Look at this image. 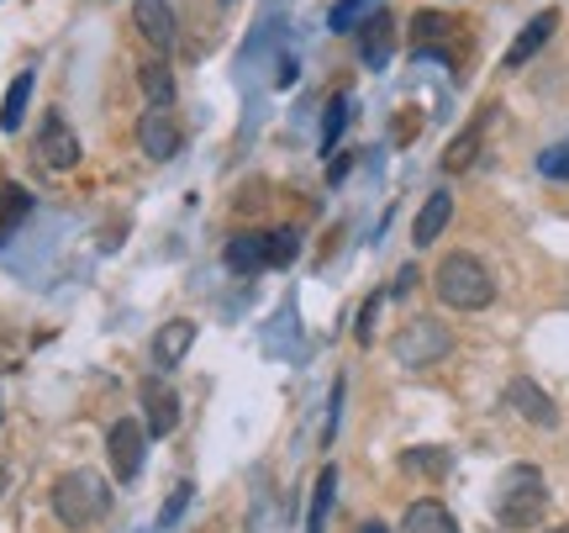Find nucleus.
Wrapping results in <instances>:
<instances>
[{"label":"nucleus","mask_w":569,"mask_h":533,"mask_svg":"<svg viewBox=\"0 0 569 533\" xmlns=\"http://www.w3.org/2000/svg\"><path fill=\"white\" fill-rule=\"evenodd\" d=\"M432 286H438L443 307H459V312H480L496 296V280H490V269L475 254H448L438 265V275H432Z\"/></svg>","instance_id":"1"},{"label":"nucleus","mask_w":569,"mask_h":533,"mask_svg":"<svg viewBox=\"0 0 569 533\" xmlns=\"http://www.w3.org/2000/svg\"><path fill=\"white\" fill-rule=\"evenodd\" d=\"M549 507V486H543V471L538 465H511L496 486V517L507 529H532Z\"/></svg>","instance_id":"2"},{"label":"nucleus","mask_w":569,"mask_h":533,"mask_svg":"<svg viewBox=\"0 0 569 533\" xmlns=\"http://www.w3.org/2000/svg\"><path fill=\"white\" fill-rule=\"evenodd\" d=\"M106 507H111V486H106L96 471H69L59 486H53V513H59V523H69V529L101 523Z\"/></svg>","instance_id":"3"},{"label":"nucleus","mask_w":569,"mask_h":533,"mask_svg":"<svg viewBox=\"0 0 569 533\" xmlns=\"http://www.w3.org/2000/svg\"><path fill=\"white\" fill-rule=\"evenodd\" d=\"M396 359L401 365H411V369H422V365H438L443 354H453V333L438 323V317H411L407 328L396 333Z\"/></svg>","instance_id":"4"},{"label":"nucleus","mask_w":569,"mask_h":533,"mask_svg":"<svg viewBox=\"0 0 569 533\" xmlns=\"http://www.w3.org/2000/svg\"><path fill=\"white\" fill-rule=\"evenodd\" d=\"M138 144L148 159H159V165H169L174 154L184 148V127L180 117H174V106H148L138 117Z\"/></svg>","instance_id":"5"},{"label":"nucleus","mask_w":569,"mask_h":533,"mask_svg":"<svg viewBox=\"0 0 569 533\" xmlns=\"http://www.w3.org/2000/svg\"><path fill=\"white\" fill-rule=\"evenodd\" d=\"M106 454H111V471L117 481H138L142 471V454H148V428L132 423V417H117L111 433H106Z\"/></svg>","instance_id":"6"},{"label":"nucleus","mask_w":569,"mask_h":533,"mask_svg":"<svg viewBox=\"0 0 569 533\" xmlns=\"http://www.w3.org/2000/svg\"><path fill=\"white\" fill-rule=\"evenodd\" d=\"M38 159L48 169H74L80 165V138H74V127L63 122V111H48L38 127Z\"/></svg>","instance_id":"7"},{"label":"nucleus","mask_w":569,"mask_h":533,"mask_svg":"<svg viewBox=\"0 0 569 533\" xmlns=\"http://www.w3.org/2000/svg\"><path fill=\"white\" fill-rule=\"evenodd\" d=\"M142 412H148V438H169L174 433V423H180V396L163 386V381H148L142 386Z\"/></svg>","instance_id":"8"},{"label":"nucleus","mask_w":569,"mask_h":533,"mask_svg":"<svg viewBox=\"0 0 569 533\" xmlns=\"http://www.w3.org/2000/svg\"><path fill=\"white\" fill-rule=\"evenodd\" d=\"M390 53H396V21H390V11H369L365 32H359V59H365V69H386Z\"/></svg>","instance_id":"9"},{"label":"nucleus","mask_w":569,"mask_h":533,"mask_svg":"<svg viewBox=\"0 0 569 533\" xmlns=\"http://www.w3.org/2000/svg\"><path fill=\"white\" fill-rule=\"evenodd\" d=\"M507 402L522 412L528 423H538V428H553V423H559V407L549 402V391L538 386V381H528V375H517L507 386Z\"/></svg>","instance_id":"10"},{"label":"nucleus","mask_w":569,"mask_h":533,"mask_svg":"<svg viewBox=\"0 0 569 533\" xmlns=\"http://www.w3.org/2000/svg\"><path fill=\"white\" fill-rule=\"evenodd\" d=\"M553 32H559V11H538V17H532L528 27H522V32L511 38V48H507V69H522L528 59H538V53H543V42H549Z\"/></svg>","instance_id":"11"},{"label":"nucleus","mask_w":569,"mask_h":533,"mask_svg":"<svg viewBox=\"0 0 569 533\" xmlns=\"http://www.w3.org/2000/svg\"><path fill=\"white\" fill-rule=\"evenodd\" d=\"M190 344H196V323H190V317L163 323V328L153 333V365H159V369H174L184 354H190Z\"/></svg>","instance_id":"12"},{"label":"nucleus","mask_w":569,"mask_h":533,"mask_svg":"<svg viewBox=\"0 0 569 533\" xmlns=\"http://www.w3.org/2000/svg\"><path fill=\"white\" fill-rule=\"evenodd\" d=\"M138 27L142 38L159 48V59L174 53V11H169V0H138Z\"/></svg>","instance_id":"13"},{"label":"nucleus","mask_w":569,"mask_h":533,"mask_svg":"<svg viewBox=\"0 0 569 533\" xmlns=\"http://www.w3.org/2000/svg\"><path fill=\"white\" fill-rule=\"evenodd\" d=\"M448 217H453V196H448V190H432V196H427V206L417 211L411 244H417V248L438 244V238H443V227H448Z\"/></svg>","instance_id":"14"},{"label":"nucleus","mask_w":569,"mask_h":533,"mask_svg":"<svg viewBox=\"0 0 569 533\" xmlns=\"http://www.w3.org/2000/svg\"><path fill=\"white\" fill-rule=\"evenodd\" d=\"M401 533H459V523H453V513H448L443 502L422 496V502H411V507H407Z\"/></svg>","instance_id":"15"},{"label":"nucleus","mask_w":569,"mask_h":533,"mask_svg":"<svg viewBox=\"0 0 569 533\" xmlns=\"http://www.w3.org/2000/svg\"><path fill=\"white\" fill-rule=\"evenodd\" d=\"M227 269H238V275H259V269H269L264 233H238V238L227 244Z\"/></svg>","instance_id":"16"},{"label":"nucleus","mask_w":569,"mask_h":533,"mask_svg":"<svg viewBox=\"0 0 569 533\" xmlns=\"http://www.w3.org/2000/svg\"><path fill=\"white\" fill-rule=\"evenodd\" d=\"M486 127H490V111H480V117H475V122H469L465 132L453 138V148L443 154V169H448V175H459V169L475 165V154H480V138H486Z\"/></svg>","instance_id":"17"},{"label":"nucleus","mask_w":569,"mask_h":533,"mask_svg":"<svg viewBox=\"0 0 569 533\" xmlns=\"http://www.w3.org/2000/svg\"><path fill=\"white\" fill-rule=\"evenodd\" d=\"M332 502H338V471L327 465L311 486V507H306V533H327V517H332Z\"/></svg>","instance_id":"18"},{"label":"nucleus","mask_w":569,"mask_h":533,"mask_svg":"<svg viewBox=\"0 0 569 533\" xmlns=\"http://www.w3.org/2000/svg\"><path fill=\"white\" fill-rule=\"evenodd\" d=\"M27 101H32V69H21L17 80L6 85V101H0V132H17L21 117H27Z\"/></svg>","instance_id":"19"},{"label":"nucleus","mask_w":569,"mask_h":533,"mask_svg":"<svg viewBox=\"0 0 569 533\" xmlns=\"http://www.w3.org/2000/svg\"><path fill=\"white\" fill-rule=\"evenodd\" d=\"M142 90H148V101L153 106H174V75H169V63L163 59L142 63Z\"/></svg>","instance_id":"20"},{"label":"nucleus","mask_w":569,"mask_h":533,"mask_svg":"<svg viewBox=\"0 0 569 533\" xmlns=\"http://www.w3.org/2000/svg\"><path fill=\"white\" fill-rule=\"evenodd\" d=\"M448 465H453V454H448V450H407V454H401V471L427 475V481L448 475Z\"/></svg>","instance_id":"21"},{"label":"nucleus","mask_w":569,"mask_h":533,"mask_svg":"<svg viewBox=\"0 0 569 533\" xmlns=\"http://www.w3.org/2000/svg\"><path fill=\"white\" fill-rule=\"evenodd\" d=\"M264 248H269V269H284L301 254V227H274V233H264Z\"/></svg>","instance_id":"22"},{"label":"nucleus","mask_w":569,"mask_h":533,"mask_svg":"<svg viewBox=\"0 0 569 533\" xmlns=\"http://www.w3.org/2000/svg\"><path fill=\"white\" fill-rule=\"evenodd\" d=\"M27 211H32V196H27L21 185H0V238H6V233H11Z\"/></svg>","instance_id":"23"},{"label":"nucleus","mask_w":569,"mask_h":533,"mask_svg":"<svg viewBox=\"0 0 569 533\" xmlns=\"http://www.w3.org/2000/svg\"><path fill=\"white\" fill-rule=\"evenodd\" d=\"M343 127H348V96H332V101H327V117H322V154H338Z\"/></svg>","instance_id":"24"},{"label":"nucleus","mask_w":569,"mask_h":533,"mask_svg":"<svg viewBox=\"0 0 569 533\" xmlns=\"http://www.w3.org/2000/svg\"><path fill=\"white\" fill-rule=\"evenodd\" d=\"M538 169H543L549 180H569V138H559L553 148H543V154H538Z\"/></svg>","instance_id":"25"},{"label":"nucleus","mask_w":569,"mask_h":533,"mask_svg":"<svg viewBox=\"0 0 569 533\" xmlns=\"http://www.w3.org/2000/svg\"><path fill=\"white\" fill-rule=\"evenodd\" d=\"M365 0H338V6H332V17H327V27H332V32H353V27H359V21H365Z\"/></svg>","instance_id":"26"},{"label":"nucleus","mask_w":569,"mask_h":533,"mask_svg":"<svg viewBox=\"0 0 569 533\" xmlns=\"http://www.w3.org/2000/svg\"><path fill=\"white\" fill-rule=\"evenodd\" d=\"M184 507H190V486H174V492H169V502L159 507V529H174Z\"/></svg>","instance_id":"27"},{"label":"nucleus","mask_w":569,"mask_h":533,"mask_svg":"<svg viewBox=\"0 0 569 533\" xmlns=\"http://www.w3.org/2000/svg\"><path fill=\"white\" fill-rule=\"evenodd\" d=\"M380 302H386V296H369L365 312H359V328H353V333H359V344H369V333H375V312H380Z\"/></svg>","instance_id":"28"},{"label":"nucleus","mask_w":569,"mask_h":533,"mask_svg":"<svg viewBox=\"0 0 569 533\" xmlns=\"http://www.w3.org/2000/svg\"><path fill=\"white\" fill-rule=\"evenodd\" d=\"M296 75H301V63L290 59V53H280V63H274V85H296Z\"/></svg>","instance_id":"29"},{"label":"nucleus","mask_w":569,"mask_h":533,"mask_svg":"<svg viewBox=\"0 0 569 533\" xmlns=\"http://www.w3.org/2000/svg\"><path fill=\"white\" fill-rule=\"evenodd\" d=\"M343 175H348V154H343V159H332V169H327V180L338 185V180H343Z\"/></svg>","instance_id":"30"},{"label":"nucleus","mask_w":569,"mask_h":533,"mask_svg":"<svg viewBox=\"0 0 569 533\" xmlns=\"http://www.w3.org/2000/svg\"><path fill=\"white\" fill-rule=\"evenodd\" d=\"M365 533H390V529H386V523H365Z\"/></svg>","instance_id":"31"},{"label":"nucleus","mask_w":569,"mask_h":533,"mask_svg":"<svg viewBox=\"0 0 569 533\" xmlns=\"http://www.w3.org/2000/svg\"><path fill=\"white\" fill-rule=\"evenodd\" d=\"M549 533H569V529H549Z\"/></svg>","instance_id":"32"}]
</instances>
